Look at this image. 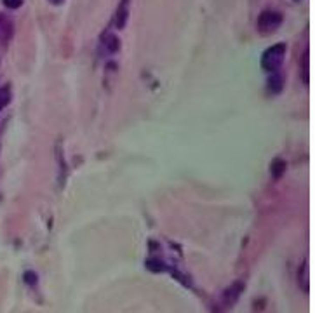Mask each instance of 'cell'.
Wrapping results in <instances>:
<instances>
[{"mask_svg":"<svg viewBox=\"0 0 315 313\" xmlns=\"http://www.w3.org/2000/svg\"><path fill=\"white\" fill-rule=\"evenodd\" d=\"M284 56H286V44L284 42L273 44L261 56V68L270 73L277 72L280 68L282 61H284Z\"/></svg>","mask_w":315,"mask_h":313,"instance_id":"obj_1","label":"cell"},{"mask_svg":"<svg viewBox=\"0 0 315 313\" xmlns=\"http://www.w3.org/2000/svg\"><path fill=\"white\" fill-rule=\"evenodd\" d=\"M282 24V14L277 11H263L258 16V31L263 35L272 33Z\"/></svg>","mask_w":315,"mask_h":313,"instance_id":"obj_2","label":"cell"},{"mask_svg":"<svg viewBox=\"0 0 315 313\" xmlns=\"http://www.w3.org/2000/svg\"><path fill=\"white\" fill-rule=\"evenodd\" d=\"M242 291H244V284L242 282H235L232 287H228V289L225 291V294H223L225 306H232V304L239 299V296H240V292Z\"/></svg>","mask_w":315,"mask_h":313,"instance_id":"obj_3","label":"cell"},{"mask_svg":"<svg viewBox=\"0 0 315 313\" xmlns=\"http://www.w3.org/2000/svg\"><path fill=\"white\" fill-rule=\"evenodd\" d=\"M129 18V0H122L120 6L115 12V26L117 28H124Z\"/></svg>","mask_w":315,"mask_h":313,"instance_id":"obj_4","label":"cell"},{"mask_svg":"<svg viewBox=\"0 0 315 313\" xmlns=\"http://www.w3.org/2000/svg\"><path fill=\"white\" fill-rule=\"evenodd\" d=\"M268 89L272 92H280L282 91V87H284V77L280 75V73H277V72H273L272 75L268 77Z\"/></svg>","mask_w":315,"mask_h":313,"instance_id":"obj_5","label":"cell"},{"mask_svg":"<svg viewBox=\"0 0 315 313\" xmlns=\"http://www.w3.org/2000/svg\"><path fill=\"white\" fill-rule=\"evenodd\" d=\"M298 284H300L301 291L308 292V265L306 261L301 263L300 270H298Z\"/></svg>","mask_w":315,"mask_h":313,"instance_id":"obj_6","label":"cell"},{"mask_svg":"<svg viewBox=\"0 0 315 313\" xmlns=\"http://www.w3.org/2000/svg\"><path fill=\"white\" fill-rule=\"evenodd\" d=\"M270 172H272L273 180L282 178V174L286 172V162L282 160V158H275V160L272 162V165H270Z\"/></svg>","mask_w":315,"mask_h":313,"instance_id":"obj_7","label":"cell"},{"mask_svg":"<svg viewBox=\"0 0 315 313\" xmlns=\"http://www.w3.org/2000/svg\"><path fill=\"white\" fill-rule=\"evenodd\" d=\"M12 99V91H11V85L6 84L0 87V112H2L4 108H7V105L11 103Z\"/></svg>","mask_w":315,"mask_h":313,"instance_id":"obj_8","label":"cell"},{"mask_svg":"<svg viewBox=\"0 0 315 313\" xmlns=\"http://www.w3.org/2000/svg\"><path fill=\"white\" fill-rule=\"evenodd\" d=\"M105 47L108 52H117L120 49V40L117 35H106L105 37Z\"/></svg>","mask_w":315,"mask_h":313,"instance_id":"obj_9","label":"cell"},{"mask_svg":"<svg viewBox=\"0 0 315 313\" xmlns=\"http://www.w3.org/2000/svg\"><path fill=\"white\" fill-rule=\"evenodd\" d=\"M301 80L303 84H308V51H305L301 58Z\"/></svg>","mask_w":315,"mask_h":313,"instance_id":"obj_10","label":"cell"},{"mask_svg":"<svg viewBox=\"0 0 315 313\" xmlns=\"http://www.w3.org/2000/svg\"><path fill=\"white\" fill-rule=\"evenodd\" d=\"M4 6L9 7V9H18V7L23 6V0H2Z\"/></svg>","mask_w":315,"mask_h":313,"instance_id":"obj_11","label":"cell"},{"mask_svg":"<svg viewBox=\"0 0 315 313\" xmlns=\"http://www.w3.org/2000/svg\"><path fill=\"white\" fill-rule=\"evenodd\" d=\"M24 280H26V284H37V277L34 271H26L24 273Z\"/></svg>","mask_w":315,"mask_h":313,"instance_id":"obj_12","label":"cell"},{"mask_svg":"<svg viewBox=\"0 0 315 313\" xmlns=\"http://www.w3.org/2000/svg\"><path fill=\"white\" fill-rule=\"evenodd\" d=\"M51 4H54V6H59V4H63L65 0H49Z\"/></svg>","mask_w":315,"mask_h":313,"instance_id":"obj_13","label":"cell"}]
</instances>
